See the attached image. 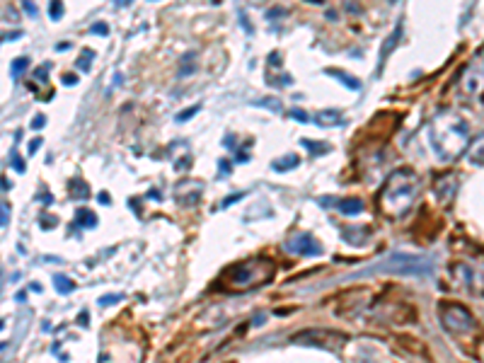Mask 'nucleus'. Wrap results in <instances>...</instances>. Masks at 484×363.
<instances>
[{"mask_svg": "<svg viewBox=\"0 0 484 363\" xmlns=\"http://www.w3.org/2000/svg\"><path fill=\"white\" fill-rule=\"evenodd\" d=\"M22 8H24V13H27V15H32V17H37V8H34L32 3H24Z\"/></svg>", "mask_w": 484, "mask_h": 363, "instance_id": "27", "label": "nucleus"}, {"mask_svg": "<svg viewBox=\"0 0 484 363\" xmlns=\"http://www.w3.org/2000/svg\"><path fill=\"white\" fill-rule=\"evenodd\" d=\"M315 124L317 126H342L344 124V117L337 112V109H324L315 117Z\"/></svg>", "mask_w": 484, "mask_h": 363, "instance_id": "7", "label": "nucleus"}, {"mask_svg": "<svg viewBox=\"0 0 484 363\" xmlns=\"http://www.w3.org/2000/svg\"><path fill=\"white\" fill-rule=\"evenodd\" d=\"M271 276H274V262L266 257H252V259H245V262L235 264L228 272V276H225V283L233 288L247 290V288L262 286V283H266Z\"/></svg>", "mask_w": 484, "mask_h": 363, "instance_id": "3", "label": "nucleus"}, {"mask_svg": "<svg viewBox=\"0 0 484 363\" xmlns=\"http://www.w3.org/2000/svg\"><path fill=\"white\" fill-rule=\"evenodd\" d=\"M288 114H291V117L296 119V121H301V124H308V121H310V119H308V114L303 112V109H291Z\"/></svg>", "mask_w": 484, "mask_h": 363, "instance_id": "20", "label": "nucleus"}, {"mask_svg": "<svg viewBox=\"0 0 484 363\" xmlns=\"http://www.w3.org/2000/svg\"><path fill=\"white\" fill-rule=\"evenodd\" d=\"M242 196H245V194H230V199H225L223 204H220V209H228L230 204H235V201H240Z\"/></svg>", "mask_w": 484, "mask_h": 363, "instance_id": "24", "label": "nucleus"}, {"mask_svg": "<svg viewBox=\"0 0 484 363\" xmlns=\"http://www.w3.org/2000/svg\"><path fill=\"white\" fill-rule=\"evenodd\" d=\"M97 201H100V204H109V194H107V191H102V194L97 196Z\"/></svg>", "mask_w": 484, "mask_h": 363, "instance_id": "32", "label": "nucleus"}, {"mask_svg": "<svg viewBox=\"0 0 484 363\" xmlns=\"http://www.w3.org/2000/svg\"><path fill=\"white\" fill-rule=\"evenodd\" d=\"M301 163V158H296V155H286V160H276L271 168L276 170V172H286V170H293L296 165Z\"/></svg>", "mask_w": 484, "mask_h": 363, "instance_id": "14", "label": "nucleus"}, {"mask_svg": "<svg viewBox=\"0 0 484 363\" xmlns=\"http://www.w3.org/2000/svg\"><path fill=\"white\" fill-rule=\"evenodd\" d=\"M324 73H327V75H332V77H337V80L342 82V85H347L349 90H354V92L361 90V82H358L356 77L349 75V73H344V71H334V68H327Z\"/></svg>", "mask_w": 484, "mask_h": 363, "instance_id": "8", "label": "nucleus"}, {"mask_svg": "<svg viewBox=\"0 0 484 363\" xmlns=\"http://www.w3.org/2000/svg\"><path fill=\"white\" fill-rule=\"evenodd\" d=\"M416 189V175L411 170H398L395 175H390L385 186L380 189L378 201L380 209L390 216H400L407 211V206L411 204V196Z\"/></svg>", "mask_w": 484, "mask_h": 363, "instance_id": "2", "label": "nucleus"}, {"mask_svg": "<svg viewBox=\"0 0 484 363\" xmlns=\"http://www.w3.org/2000/svg\"><path fill=\"white\" fill-rule=\"evenodd\" d=\"M8 214H10V211H8V201H3V228L8 225Z\"/></svg>", "mask_w": 484, "mask_h": 363, "instance_id": "31", "label": "nucleus"}, {"mask_svg": "<svg viewBox=\"0 0 484 363\" xmlns=\"http://www.w3.org/2000/svg\"><path fill=\"white\" fill-rule=\"evenodd\" d=\"M39 145H41V138H34L32 145H29V155H34L39 150Z\"/></svg>", "mask_w": 484, "mask_h": 363, "instance_id": "30", "label": "nucleus"}, {"mask_svg": "<svg viewBox=\"0 0 484 363\" xmlns=\"http://www.w3.org/2000/svg\"><path fill=\"white\" fill-rule=\"evenodd\" d=\"M373 274H398V276H431L434 274V262L424 254H407V252H393L361 272L351 274L349 279L356 276H373Z\"/></svg>", "mask_w": 484, "mask_h": 363, "instance_id": "1", "label": "nucleus"}, {"mask_svg": "<svg viewBox=\"0 0 484 363\" xmlns=\"http://www.w3.org/2000/svg\"><path fill=\"white\" fill-rule=\"evenodd\" d=\"M75 82H78V77L68 75V73H66V75H63V85H75Z\"/></svg>", "mask_w": 484, "mask_h": 363, "instance_id": "29", "label": "nucleus"}, {"mask_svg": "<svg viewBox=\"0 0 484 363\" xmlns=\"http://www.w3.org/2000/svg\"><path fill=\"white\" fill-rule=\"evenodd\" d=\"M68 191L73 199H87V196H90V186H87V182H82L80 177H73L68 182Z\"/></svg>", "mask_w": 484, "mask_h": 363, "instance_id": "9", "label": "nucleus"}, {"mask_svg": "<svg viewBox=\"0 0 484 363\" xmlns=\"http://www.w3.org/2000/svg\"><path fill=\"white\" fill-rule=\"evenodd\" d=\"M286 250L291 254H303V257H320L322 245L308 232H296L291 240H286Z\"/></svg>", "mask_w": 484, "mask_h": 363, "instance_id": "5", "label": "nucleus"}, {"mask_svg": "<svg viewBox=\"0 0 484 363\" xmlns=\"http://www.w3.org/2000/svg\"><path fill=\"white\" fill-rule=\"evenodd\" d=\"M470 163L484 165V136L475 138V143H472V148H470Z\"/></svg>", "mask_w": 484, "mask_h": 363, "instance_id": "12", "label": "nucleus"}, {"mask_svg": "<svg viewBox=\"0 0 484 363\" xmlns=\"http://www.w3.org/2000/svg\"><path fill=\"white\" fill-rule=\"evenodd\" d=\"M49 71H51V64H44V66H39V68L34 71V80H37V82H46L44 77L49 75Z\"/></svg>", "mask_w": 484, "mask_h": 363, "instance_id": "19", "label": "nucleus"}, {"mask_svg": "<svg viewBox=\"0 0 484 363\" xmlns=\"http://www.w3.org/2000/svg\"><path fill=\"white\" fill-rule=\"evenodd\" d=\"M199 109H202V107H199V105H197V107L187 109V112H179V114H177V121H187V119H189V117H194V114H197V112H199Z\"/></svg>", "mask_w": 484, "mask_h": 363, "instance_id": "21", "label": "nucleus"}, {"mask_svg": "<svg viewBox=\"0 0 484 363\" xmlns=\"http://www.w3.org/2000/svg\"><path fill=\"white\" fill-rule=\"evenodd\" d=\"M116 300H121V295H112V298H100V305H112V303H116Z\"/></svg>", "mask_w": 484, "mask_h": 363, "instance_id": "28", "label": "nucleus"}, {"mask_svg": "<svg viewBox=\"0 0 484 363\" xmlns=\"http://www.w3.org/2000/svg\"><path fill=\"white\" fill-rule=\"evenodd\" d=\"M337 209L342 211L344 216H356L363 211V201L361 199H342L337 204Z\"/></svg>", "mask_w": 484, "mask_h": 363, "instance_id": "10", "label": "nucleus"}, {"mask_svg": "<svg viewBox=\"0 0 484 363\" xmlns=\"http://www.w3.org/2000/svg\"><path fill=\"white\" fill-rule=\"evenodd\" d=\"M54 286H56V290H59L61 295H68L70 290L75 288V283L70 281V279H66L63 274H56V276H54Z\"/></svg>", "mask_w": 484, "mask_h": 363, "instance_id": "13", "label": "nucleus"}, {"mask_svg": "<svg viewBox=\"0 0 484 363\" xmlns=\"http://www.w3.org/2000/svg\"><path fill=\"white\" fill-rule=\"evenodd\" d=\"M46 124V117L44 114H37V117H34V121H32V128H41Z\"/></svg>", "mask_w": 484, "mask_h": 363, "instance_id": "25", "label": "nucleus"}, {"mask_svg": "<svg viewBox=\"0 0 484 363\" xmlns=\"http://www.w3.org/2000/svg\"><path fill=\"white\" fill-rule=\"evenodd\" d=\"M90 32L92 34H109V27H107V24H92V27H90Z\"/></svg>", "mask_w": 484, "mask_h": 363, "instance_id": "23", "label": "nucleus"}, {"mask_svg": "<svg viewBox=\"0 0 484 363\" xmlns=\"http://www.w3.org/2000/svg\"><path fill=\"white\" fill-rule=\"evenodd\" d=\"M75 223H78L80 228H95L97 225V216L92 214V211H87V209H78V211H75Z\"/></svg>", "mask_w": 484, "mask_h": 363, "instance_id": "11", "label": "nucleus"}, {"mask_svg": "<svg viewBox=\"0 0 484 363\" xmlns=\"http://www.w3.org/2000/svg\"><path fill=\"white\" fill-rule=\"evenodd\" d=\"M27 66H29V59H15L13 66H10V75H13L15 80H17V77L22 75V71L27 68Z\"/></svg>", "mask_w": 484, "mask_h": 363, "instance_id": "16", "label": "nucleus"}, {"mask_svg": "<svg viewBox=\"0 0 484 363\" xmlns=\"http://www.w3.org/2000/svg\"><path fill=\"white\" fill-rule=\"evenodd\" d=\"M92 59H95V54H92V51H82V56L78 61V68L80 71H90V61Z\"/></svg>", "mask_w": 484, "mask_h": 363, "instance_id": "18", "label": "nucleus"}, {"mask_svg": "<svg viewBox=\"0 0 484 363\" xmlns=\"http://www.w3.org/2000/svg\"><path fill=\"white\" fill-rule=\"evenodd\" d=\"M296 344H315L322 346V349H339L344 344V336H337L334 332L324 329L322 334L320 332H308L303 336H296Z\"/></svg>", "mask_w": 484, "mask_h": 363, "instance_id": "6", "label": "nucleus"}, {"mask_svg": "<svg viewBox=\"0 0 484 363\" xmlns=\"http://www.w3.org/2000/svg\"><path fill=\"white\" fill-rule=\"evenodd\" d=\"M441 325L446 327L451 334H465L475 327L470 310L462 308L457 303H444L441 305Z\"/></svg>", "mask_w": 484, "mask_h": 363, "instance_id": "4", "label": "nucleus"}, {"mask_svg": "<svg viewBox=\"0 0 484 363\" xmlns=\"http://www.w3.org/2000/svg\"><path fill=\"white\" fill-rule=\"evenodd\" d=\"M301 145H303V148L310 150L312 155H324V153H329V150H332L327 143H312V141H308V138H303Z\"/></svg>", "mask_w": 484, "mask_h": 363, "instance_id": "15", "label": "nucleus"}, {"mask_svg": "<svg viewBox=\"0 0 484 363\" xmlns=\"http://www.w3.org/2000/svg\"><path fill=\"white\" fill-rule=\"evenodd\" d=\"M10 158H13V168H15V170H17V172H22V170H24L22 160H20V158H17V155H15V153H13V155H10Z\"/></svg>", "mask_w": 484, "mask_h": 363, "instance_id": "26", "label": "nucleus"}, {"mask_svg": "<svg viewBox=\"0 0 484 363\" xmlns=\"http://www.w3.org/2000/svg\"><path fill=\"white\" fill-rule=\"evenodd\" d=\"M257 105H264V107H269V109H274L276 114H281V105H276V102H271V97H266V100H262V102H257Z\"/></svg>", "mask_w": 484, "mask_h": 363, "instance_id": "22", "label": "nucleus"}, {"mask_svg": "<svg viewBox=\"0 0 484 363\" xmlns=\"http://www.w3.org/2000/svg\"><path fill=\"white\" fill-rule=\"evenodd\" d=\"M61 15H63V3H59V0L49 3V17L51 20H61Z\"/></svg>", "mask_w": 484, "mask_h": 363, "instance_id": "17", "label": "nucleus"}]
</instances>
